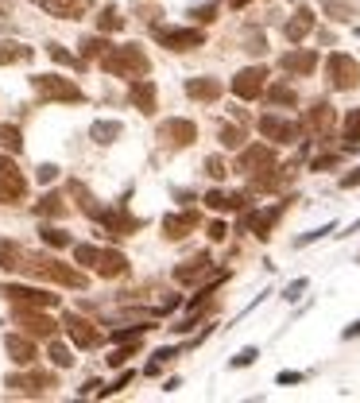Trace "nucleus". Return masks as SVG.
Listing matches in <instances>:
<instances>
[{
	"label": "nucleus",
	"instance_id": "f257e3e1",
	"mask_svg": "<svg viewBox=\"0 0 360 403\" xmlns=\"http://www.w3.org/2000/svg\"><path fill=\"white\" fill-rule=\"evenodd\" d=\"M20 272H28V276H39V279H50V283H59V287H74V291L89 287V279L82 276L78 268L62 264V260H50V256H39V252H23Z\"/></svg>",
	"mask_w": 360,
	"mask_h": 403
},
{
	"label": "nucleus",
	"instance_id": "f03ea898",
	"mask_svg": "<svg viewBox=\"0 0 360 403\" xmlns=\"http://www.w3.org/2000/svg\"><path fill=\"white\" fill-rule=\"evenodd\" d=\"M101 66L113 74V78H147V70H151V59L144 55V47L140 43H124V47H108L105 55H101Z\"/></svg>",
	"mask_w": 360,
	"mask_h": 403
},
{
	"label": "nucleus",
	"instance_id": "7ed1b4c3",
	"mask_svg": "<svg viewBox=\"0 0 360 403\" xmlns=\"http://www.w3.org/2000/svg\"><path fill=\"white\" fill-rule=\"evenodd\" d=\"M31 86H35V93H39L43 101H70V105L86 101V93H82V89L74 86L70 78H55V74H35V78H31Z\"/></svg>",
	"mask_w": 360,
	"mask_h": 403
},
{
	"label": "nucleus",
	"instance_id": "20e7f679",
	"mask_svg": "<svg viewBox=\"0 0 360 403\" xmlns=\"http://www.w3.org/2000/svg\"><path fill=\"white\" fill-rule=\"evenodd\" d=\"M23 194H28L23 171L16 167L8 156H0V202H4V206H16V202H23Z\"/></svg>",
	"mask_w": 360,
	"mask_h": 403
},
{
	"label": "nucleus",
	"instance_id": "39448f33",
	"mask_svg": "<svg viewBox=\"0 0 360 403\" xmlns=\"http://www.w3.org/2000/svg\"><path fill=\"white\" fill-rule=\"evenodd\" d=\"M325 74H330V86L333 89H357L360 86V62L349 59V55H330L325 62Z\"/></svg>",
	"mask_w": 360,
	"mask_h": 403
},
{
	"label": "nucleus",
	"instance_id": "423d86ee",
	"mask_svg": "<svg viewBox=\"0 0 360 403\" xmlns=\"http://www.w3.org/2000/svg\"><path fill=\"white\" fill-rule=\"evenodd\" d=\"M155 43L167 50H194L205 43V31H198V28H155Z\"/></svg>",
	"mask_w": 360,
	"mask_h": 403
},
{
	"label": "nucleus",
	"instance_id": "0eeeda50",
	"mask_svg": "<svg viewBox=\"0 0 360 403\" xmlns=\"http://www.w3.org/2000/svg\"><path fill=\"white\" fill-rule=\"evenodd\" d=\"M4 388H8L12 395H43L47 388H55V376H47V373H12L8 380H4Z\"/></svg>",
	"mask_w": 360,
	"mask_h": 403
},
{
	"label": "nucleus",
	"instance_id": "6e6552de",
	"mask_svg": "<svg viewBox=\"0 0 360 403\" xmlns=\"http://www.w3.org/2000/svg\"><path fill=\"white\" fill-rule=\"evenodd\" d=\"M16 322L23 326V334L28 337H50L55 330H59L55 318L43 315V306H16Z\"/></svg>",
	"mask_w": 360,
	"mask_h": 403
},
{
	"label": "nucleus",
	"instance_id": "1a4fd4ad",
	"mask_svg": "<svg viewBox=\"0 0 360 403\" xmlns=\"http://www.w3.org/2000/svg\"><path fill=\"white\" fill-rule=\"evenodd\" d=\"M260 132H263V140H272V144H294V140L302 136V124L267 113V117H260Z\"/></svg>",
	"mask_w": 360,
	"mask_h": 403
},
{
	"label": "nucleus",
	"instance_id": "9d476101",
	"mask_svg": "<svg viewBox=\"0 0 360 403\" xmlns=\"http://www.w3.org/2000/svg\"><path fill=\"white\" fill-rule=\"evenodd\" d=\"M263 86H267V70L263 66H244L240 74L233 78V93L240 101H256L263 93Z\"/></svg>",
	"mask_w": 360,
	"mask_h": 403
},
{
	"label": "nucleus",
	"instance_id": "9b49d317",
	"mask_svg": "<svg viewBox=\"0 0 360 403\" xmlns=\"http://www.w3.org/2000/svg\"><path fill=\"white\" fill-rule=\"evenodd\" d=\"M0 295L12 299L16 306H55L59 303V295H47V291H35V287H20V283H8V287H0Z\"/></svg>",
	"mask_w": 360,
	"mask_h": 403
},
{
	"label": "nucleus",
	"instance_id": "f8f14e48",
	"mask_svg": "<svg viewBox=\"0 0 360 403\" xmlns=\"http://www.w3.org/2000/svg\"><path fill=\"white\" fill-rule=\"evenodd\" d=\"M272 163H275V148H272V144H252V148H240L236 171H244V175H256V171L272 167Z\"/></svg>",
	"mask_w": 360,
	"mask_h": 403
},
{
	"label": "nucleus",
	"instance_id": "ddd939ff",
	"mask_svg": "<svg viewBox=\"0 0 360 403\" xmlns=\"http://www.w3.org/2000/svg\"><path fill=\"white\" fill-rule=\"evenodd\" d=\"M159 140H167L171 148H190V144L198 140V128H194V120L175 117V120H167V124L159 128Z\"/></svg>",
	"mask_w": 360,
	"mask_h": 403
},
{
	"label": "nucleus",
	"instance_id": "4468645a",
	"mask_svg": "<svg viewBox=\"0 0 360 403\" xmlns=\"http://www.w3.org/2000/svg\"><path fill=\"white\" fill-rule=\"evenodd\" d=\"M66 330H70V341L78 345V349H93V345H101V330L93 322H86L82 315H66Z\"/></svg>",
	"mask_w": 360,
	"mask_h": 403
},
{
	"label": "nucleus",
	"instance_id": "2eb2a0df",
	"mask_svg": "<svg viewBox=\"0 0 360 403\" xmlns=\"http://www.w3.org/2000/svg\"><path fill=\"white\" fill-rule=\"evenodd\" d=\"M101 225H105L108 236H128V233H136V229H140V217H132L124 206H120V209H105Z\"/></svg>",
	"mask_w": 360,
	"mask_h": 403
},
{
	"label": "nucleus",
	"instance_id": "dca6fc26",
	"mask_svg": "<svg viewBox=\"0 0 360 403\" xmlns=\"http://www.w3.org/2000/svg\"><path fill=\"white\" fill-rule=\"evenodd\" d=\"M302 128L310 132V136H325L333 128V105H325V101H318V105L306 113V120H302Z\"/></svg>",
	"mask_w": 360,
	"mask_h": 403
},
{
	"label": "nucleus",
	"instance_id": "f3484780",
	"mask_svg": "<svg viewBox=\"0 0 360 403\" xmlns=\"http://www.w3.org/2000/svg\"><path fill=\"white\" fill-rule=\"evenodd\" d=\"M279 214H283V206H267V209H256V214H248V229L256 233V241H267V236H272Z\"/></svg>",
	"mask_w": 360,
	"mask_h": 403
},
{
	"label": "nucleus",
	"instance_id": "a211bd4d",
	"mask_svg": "<svg viewBox=\"0 0 360 403\" xmlns=\"http://www.w3.org/2000/svg\"><path fill=\"white\" fill-rule=\"evenodd\" d=\"M279 66L287 70V74H314V70H318V55H314V50H287L279 59Z\"/></svg>",
	"mask_w": 360,
	"mask_h": 403
},
{
	"label": "nucleus",
	"instance_id": "6ab92c4d",
	"mask_svg": "<svg viewBox=\"0 0 360 403\" xmlns=\"http://www.w3.org/2000/svg\"><path fill=\"white\" fill-rule=\"evenodd\" d=\"M205 276H209V256H194V260H186V264H178V268H175V279H178L182 287L202 283Z\"/></svg>",
	"mask_w": 360,
	"mask_h": 403
},
{
	"label": "nucleus",
	"instance_id": "aec40b11",
	"mask_svg": "<svg viewBox=\"0 0 360 403\" xmlns=\"http://www.w3.org/2000/svg\"><path fill=\"white\" fill-rule=\"evenodd\" d=\"M97 276H105V279H117V276H124L128 272V256L124 252H117V248H108V252H101L97 256Z\"/></svg>",
	"mask_w": 360,
	"mask_h": 403
},
{
	"label": "nucleus",
	"instance_id": "412c9836",
	"mask_svg": "<svg viewBox=\"0 0 360 403\" xmlns=\"http://www.w3.org/2000/svg\"><path fill=\"white\" fill-rule=\"evenodd\" d=\"M310 31H314V12H310V8H299V12L291 16V20H287L283 35H287L291 43H302L306 35H310Z\"/></svg>",
	"mask_w": 360,
	"mask_h": 403
},
{
	"label": "nucleus",
	"instance_id": "4be33fe9",
	"mask_svg": "<svg viewBox=\"0 0 360 403\" xmlns=\"http://www.w3.org/2000/svg\"><path fill=\"white\" fill-rule=\"evenodd\" d=\"M190 229H198V214L194 209H186V214H171V217H163V233L171 236V241H182Z\"/></svg>",
	"mask_w": 360,
	"mask_h": 403
},
{
	"label": "nucleus",
	"instance_id": "5701e85b",
	"mask_svg": "<svg viewBox=\"0 0 360 403\" xmlns=\"http://www.w3.org/2000/svg\"><path fill=\"white\" fill-rule=\"evenodd\" d=\"M4 349H8V357L16 364H31L35 361V345H31L28 334H8L4 337Z\"/></svg>",
	"mask_w": 360,
	"mask_h": 403
},
{
	"label": "nucleus",
	"instance_id": "b1692460",
	"mask_svg": "<svg viewBox=\"0 0 360 403\" xmlns=\"http://www.w3.org/2000/svg\"><path fill=\"white\" fill-rule=\"evenodd\" d=\"M186 93H190L194 101L214 105V101L221 97V82H217V78H190V82H186Z\"/></svg>",
	"mask_w": 360,
	"mask_h": 403
},
{
	"label": "nucleus",
	"instance_id": "393cba45",
	"mask_svg": "<svg viewBox=\"0 0 360 403\" xmlns=\"http://www.w3.org/2000/svg\"><path fill=\"white\" fill-rule=\"evenodd\" d=\"M35 4L50 16H62V20H78L82 8H86V0H35Z\"/></svg>",
	"mask_w": 360,
	"mask_h": 403
},
{
	"label": "nucleus",
	"instance_id": "a878e982",
	"mask_svg": "<svg viewBox=\"0 0 360 403\" xmlns=\"http://www.w3.org/2000/svg\"><path fill=\"white\" fill-rule=\"evenodd\" d=\"M132 105H136L140 113H155V86H151L147 78L132 82Z\"/></svg>",
	"mask_w": 360,
	"mask_h": 403
},
{
	"label": "nucleus",
	"instance_id": "bb28decb",
	"mask_svg": "<svg viewBox=\"0 0 360 403\" xmlns=\"http://www.w3.org/2000/svg\"><path fill=\"white\" fill-rule=\"evenodd\" d=\"M120 132H124L120 120H93L89 124V140L93 144H113V140H120Z\"/></svg>",
	"mask_w": 360,
	"mask_h": 403
},
{
	"label": "nucleus",
	"instance_id": "cd10ccee",
	"mask_svg": "<svg viewBox=\"0 0 360 403\" xmlns=\"http://www.w3.org/2000/svg\"><path fill=\"white\" fill-rule=\"evenodd\" d=\"M35 50L23 47V43H12V39H0V66H12V62H31Z\"/></svg>",
	"mask_w": 360,
	"mask_h": 403
},
{
	"label": "nucleus",
	"instance_id": "c85d7f7f",
	"mask_svg": "<svg viewBox=\"0 0 360 403\" xmlns=\"http://www.w3.org/2000/svg\"><path fill=\"white\" fill-rule=\"evenodd\" d=\"M263 93H267V101H272V105H299V93H294L291 86H287V82H275V86H263Z\"/></svg>",
	"mask_w": 360,
	"mask_h": 403
},
{
	"label": "nucleus",
	"instance_id": "c756f323",
	"mask_svg": "<svg viewBox=\"0 0 360 403\" xmlns=\"http://www.w3.org/2000/svg\"><path fill=\"white\" fill-rule=\"evenodd\" d=\"M39 233H43V245H47V248H59V252H62V248H70V245H74V241H70V233H66V229L43 225Z\"/></svg>",
	"mask_w": 360,
	"mask_h": 403
},
{
	"label": "nucleus",
	"instance_id": "7c9ffc66",
	"mask_svg": "<svg viewBox=\"0 0 360 403\" xmlns=\"http://www.w3.org/2000/svg\"><path fill=\"white\" fill-rule=\"evenodd\" d=\"M345 148H352V151L360 148V109H352L349 117H345Z\"/></svg>",
	"mask_w": 360,
	"mask_h": 403
},
{
	"label": "nucleus",
	"instance_id": "2f4dec72",
	"mask_svg": "<svg viewBox=\"0 0 360 403\" xmlns=\"http://www.w3.org/2000/svg\"><path fill=\"white\" fill-rule=\"evenodd\" d=\"M35 214L39 217H62L66 214V202H62V194H47L39 206H35Z\"/></svg>",
	"mask_w": 360,
	"mask_h": 403
},
{
	"label": "nucleus",
	"instance_id": "473e14b6",
	"mask_svg": "<svg viewBox=\"0 0 360 403\" xmlns=\"http://www.w3.org/2000/svg\"><path fill=\"white\" fill-rule=\"evenodd\" d=\"M78 47H82V59L89 62V59H101V55L108 50V43L101 39V35H86V39H82Z\"/></svg>",
	"mask_w": 360,
	"mask_h": 403
},
{
	"label": "nucleus",
	"instance_id": "72a5a7b5",
	"mask_svg": "<svg viewBox=\"0 0 360 403\" xmlns=\"http://www.w3.org/2000/svg\"><path fill=\"white\" fill-rule=\"evenodd\" d=\"M217 136H221L225 148H244V128L240 124H221L217 128Z\"/></svg>",
	"mask_w": 360,
	"mask_h": 403
},
{
	"label": "nucleus",
	"instance_id": "f704fd0d",
	"mask_svg": "<svg viewBox=\"0 0 360 403\" xmlns=\"http://www.w3.org/2000/svg\"><path fill=\"white\" fill-rule=\"evenodd\" d=\"M97 28H101V31H120V28H124V16H120V12L113 8V4H108V8H101Z\"/></svg>",
	"mask_w": 360,
	"mask_h": 403
},
{
	"label": "nucleus",
	"instance_id": "c9c22d12",
	"mask_svg": "<svg viewBox=\"0 0 360 403\" xmlns=\"http://www.w3.org/2000/svg\"><path fill=\"white\" fill-rule=\"evenodd\" d=\"M50 364H55V368H70V364H74V353H70V345H62V341H50Z\"/></svg>",
	"mask_w": 360,
	"mask_h": 403
},
{
	"label": "nucleus",
	"instance_id": "e433bc0d",
	"mask_svg": "<svg viewBox=\"0 0 360 403\" xmlns=\"http://www.w3.org/2000/svg\"><path fill=\"white\" fill-rule=\"evenodd\" d=\"M0 148H4V151H20V148H23V140H20V128H12V124H0Z\"/></svg>",
	"mask_w": 360,
	"mask_h": 403
},
{
	"label": "nucleus",
	"instance_id": "4c0bfd02",
	"mask_svg": "<svg viewBox=\"0 0 360 403\" xmlns=\"http://www.w3.org/2000/svg\"><path fill=\"white\" fill-rule=\"evenodd\" d=\"M97 256H101V248H93V245H74V260H78L82 268H93V264H97Z\"/></svg>",
	"mask_w": 360,
	"mask_h": 403
},
{
	"label": "nucleus",
	"instance_id": "58836bf2",
	"mask_svg": "<svg viewBox=\"0 0 360 403\" xmlns=\"http://www.w3.org/2000/svg\"><path fill=\"white\" fill-rule=\"evenodd\" d=\"M136 353H140V341H124V345H120V349H113V357H108V364H117V368H120V364H124L128 357H136Z\"/></svg>",
	"mask_w": 360,
	"mask_h": 403
},
{
	"label": "nucleus",
	"instance_id": "ea45409f",
	"mask_svg": "<svg viewBox=\"0 0 360 403\" xmlns=\"http://www.w3.org/2000/svg\"><path fill=\"white\" fill-rule=\"evenodd\" d=\"M205 175H209V178H225V175H229L225 159L221 156H209V159H205Z\"/></svg>",
	"mask_w": 360,
	"mask_h": 403
},
{
	"label": "nucleus",
	"instance_id": "a19ab883",
	"mask_svg": "<svg viewBox=\"0 0 360 403\" xmlns=\"http://www.w3.org/2000/svg\"><path fill=\"white\" fill-rule=\"evenodd\" d=\"M190 16H194L198 24H209V20L217 16V0H209V4H198V8L190 12Z\"/></svg>",
	"mask_w": 360,
	"mask_h": 403
},
{
	"label": "nucleus",
	"instance_id": "79ce46f5",
	"mask_svg": "<svg viewBox=\"0 0 360 403\" xmlns=\"http://www.w3.org/2000/svg\"><path fill=\"white\" fill-rule=\"evenodd\" d=\"M205 206L209 209H229V194H225V190H209V194H205Z\"/></svg>",
	"mask_w": 360,
	"mask_h": 403
},
{
	"label": "nucleus",
	"instance_id": "37998d69",
	"mask_svg": "<svg viewBox=\"0 0 360 403\" xmlns=\"http://www.w3.org/2000/svg\"><path fill=\"white\" fill-rule=\"evenodd\" d=\"M47 55H50V59H55V62H59V66H78V59H74V55H66V50H62V47H50Z\"/></svg>",
	"mask_w": 360,
	"mask_h": 403
},
{
	"label": "nucleus",
	"instance_id": "c03bdc74",
	"mask_svg": "<svg viewBox=\"0 0 360 403\" xmlns=\"http://www.w3.org/2000/svg\"><path fill=\"white\" fill-rule=\"evenodd\" d=\"M256 357H260V353H256V349H240V353H236L229 364H233V368H244V364H252Z\"/></svg>",
	"mask_w": 360,
	"mask_h": 403
},
{
	"label": "nucleus",
	"instance_id": "a18cd8bd",
	"mask_svg": "<svg viewBox=\"0 0 360 403\" xmlns=\"http://www.w3.org/2000/svg\"><path fill=\"white\" fill-rule=\"evenodd\" d=\"M325 233H333V225H321V229H314V233H302L299 236V248L302 245H314V241H318V236H325Z\"/></svg>",
	"mask_w": 360,
	"mask_h": 403
},
{
	"label": "nucleus",
	"instance_id": "49530a36",
	"mask_svg": "<svg viewBox=\"0 0 360 403\" xmlns=\"http://www.w3.org/2000/svg\"><path fill=\"white\" fill-rule=\"evenodd\" d=\"M128 384H132V373H120V376H117V384H108V388H105L101 395H117L120 388H128Z\"/></svg>",
	"mask_w": 360,
	"mask_h": 403
},
{
	"label": "nucleus",
	"instance_id": "de8ad7c7",
	"mask_svg": "<svg viewBox=\"0 0 360 403\" xmlns=\"http://www.w3.org/2000/svg\"><path fill=\"white\" fill-rule=\"evenodd\" d=\"M55 178H59V167H55V163H43L39 167V182H55Z\"/></svg>",
	"mask_w": 360,
	"mask_h": 403
},
{
	"label": "nucleus",
	"instance_id": "09e8293b",
	"mask_svg": "<svg viewBox=\"0 0 360 403\" xmlns=\"http://www.w3.org/2000/svg\"><path fill=\"white\" fill-rule=\"evenodd\" d=\"M225 236H229L225 221H209V241H225Z\"/></svg>",
	"mask_w": 360,
	"mask_h": 403
},
{
	"label": "nucleus",
	"instance_id": "8fccbe9b",
	"mask_svg": "<svg viewBox=\"0 0 360 403\" xmlns=\"http://www.w3.org/2000/svg\"><path fill=\"white\" fill-rule=\"evenodd\" d=\"M302 291H306V279H294V283L287 287V295H283V299H291V303H294V299H299Z\"/></svg>",
	"mask_w": 360,
	"mask_h": 403
},
{
	"label": "nucleus",
	"instance_id": "3c124183",
	"mask_svg": "<svg viewBox=\"0 0 360 403\" xmlns=\"http://www.w3.org/2000/svg\"><path fill=\"white\" fill-rule=\"evenodd\" d=\"M248 50H252V55H263V50H267L263 35H248Z\"/></svg>",
	"mask_w": 360,
	"mask_h": 403
},
{
	"label": "nucleus",
	"instance_id": "603ef678",
	"mask_svg": "<svg viewBox=\"0 0 360 403\" xmlns=\"http://www.w3.org/2000/svg\"><path fill=\"white\" fill-rule=\"evenodd\" d=\"M337 163V156H321V159H314V171H325V167H333Z\"/></svg>",
	"mask_w": 360,
	"mask_h": 403
},
{
	"label": "nucleus",
	"instance_id": "864d4df0",
	"mask_svg": "<svg viewBox=\"0 0 360 403\" xmlns=\"http://www.w3.org/2000/svg\"><path fill=\"white\" fill-rule=\"evenodd\" d=\"M341 187H345V190L360 187V171H352V175H345V178H341Z\"/></svg>",
	"mask_w": 360,
	"mask_h": 403
},
{
	"label": "nucleus",
	"instance_id": "5fc2aeb1",
	"mask_svg": "<svg viewBox=\"0 0 360 403\" xmlns=\"http://www.w3.org/2000/svg\"><path fill=\"white\" fill-rule=\"evenodd\" d=\"M302 373H279V384H299Z\"/></svg>",
	"mask_w": 360,
	"mask_h": 403
},
{
	"label": "nucleus",
	"instance_id": "6e6d98bb",
	"mask_svg": "<svg viewBox=\"0 0 360 403\" xmlns=\"http://www.w3.org/2000/svg\"><path fill=\"white\" fill-rule=\"evenodd\" d=\"M171 357H178V349H159V353H155V361L163 364V361H171Z\"/></svg>",
	"mask_w": 360,
	"mask_h": 403
},
{
	"label": "nucleus",
	"instance_id": "4d7b16f0",
	"mask_svg": "<svg viewBox=\"0 0 360 403\" xmlns=\"http://www.w3.org/2000/svg\"><path fill=\"white\" fill-rule=\"evenodd\" d=\"M345 337H360V322H352L349 330H345Z\"/></svg>",
	"mask_w": 360,
	"mask_h": 403
},
{
	"label": "nucleus",
	"instance_id": "13d9d810",
	"mask_svg": "<svg viewBox=\"0 0 360 403\" xmlns=\"http://www.w3.org/2000/svg\"><path fill=\"white\" fill-rule=\"evenodd\" d=\"M229 4H233V8H244V4H252V0H229Z\"/></svg>",
	"mask_w": 360,
	"mask_h": 403
}]
</instances>
